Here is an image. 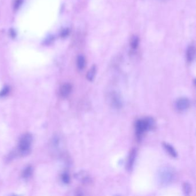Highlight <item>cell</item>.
Wrapping results in <instances>:
<instances>
[{
	"label": "cell",
	"mask_w": 196,
	"mask_h": 196,
	"mask_svg": "<svg viewBox=\"0 0 196 196\" xmlns=\"http://www.w3.org/2000/svg\"><path fill=\"white\" fill-rule=\"evenodd\" d=\"M177 172L170 165H163L158 169L156 179L158 185L161 187H167L175 181Z\"/></svg>",
	"instance_id": "1"
},
{
	"label": "cell",
	"mask_w": 196,
	"mask_h": 196,
	"mask_svg": "<svg viewBox=\"0 0 196 196\" xmlns=\"http://www.w3.org/2000/svg\"><path fill=\"white\" fill-rule=\"evenodd\" d=\"M155 121L152 117H145L138 119L134 124L135 136L137 140H141L143 135L147 131L153 129Z\"/></svg>",
	"instance_id": "2"
},
{
	"label": "cell",
	"mask_w": 196,
	"mask_h": 196,
	"mask_svg": "<svg viewBox=\"0 0 196 196\" xmlns=\"http://www.w3.org/2000/svg\"><path fill=\"white\" fill-rule=\"evenodd\" d=\"M107 101L110 107L115 110H120L123 106V101L120 94L116 92L112 91L107 95Z\"/></svg>",
	"instance_id": "3"
},
{
	"label": "cell",
	"mask_w": 196,
	"mask_h": 196,
	"mask_svg": "<svg viewBox=\"0 0 196 196\" xmlns=\"http://www.w3.org/2000/svg\"><path fill=\"white\" fill-rule=\"evenodd\" d=\"M32 140V136L29 134H25L21 138L19 143V149L23 153H26L29 150Z\"/></svg>",
	"instance_id": "4"
},
{
	"label": "cell",
	"mask_w": 196,
	"mask_h": 196,
	"mask_svg": "<svg viewBox=\"0 0 196 196\" xmlns=\"http://www.w3.org/2000/svg\"><path fill=\"white\" fill-rule=\"evenodd\" d=\"M190 101L187 97L178 98L175 102V109L178 112H183L187 111L190 107Z\"/></svg>",
	"instance_id": "5"
},
{
	"label": "cell",
	"mask_w": 196,
	"mask_h": 196,
	"mask_svg": "<svg viewBox=\"0 0 196 196\" xmlns=\"http://www.w3.org/2000/svg\"><path fill=\"white\" fill-rule=\"evenodd\" d=\"M137 156V150L136 148H132L129 154L128 158V160L126 162V168L128 172H131L134 166L136 158Z\"/></svg>",
	"instance_id": "6"
},
{
	"label": "cell",
	"mask_w": 196,
	"mask_h": 196,
	"mask_svg": "<svg viewBox=\"0 0 196 196\" xmlns=\"http://www.w3.org/2000/svg\"><path fill=\"white\" fill-rule=\"evenodd\" d=\"M76 178L81 183L89 185L92 182V178L90 175L85 171H81L76 174Z\"/></svg>",
	"instance_id": "7"
},
{
	"label": "cell",
	"mask_w": 196,
	"mask_h": 196,
	"mask_svg": "<svg viewBox=\"0 0 196 196\" xmlns=\"http://www.w3.org/2000/svg\"><path fill=\"white\" fill-rule=\"evenodd\" d=\"M72 91V86L70 84L66 83L62 85L60 89V94L64 98L67 97Z\"/></svg>",
	"instance_id": "8"
},
{
	"label": "cell",
	"mask_w": 196,
	"mask_h": 196,
	"mask_svg": "<svg viewBox=\"0 0 196 196\" xmlns=\"http://www.w3.org/2000/svg\"><path fill=\"white\" fill-rule=\"evenodd\" d=\"M163 147L165 150V151L167 152V153L171 156L173 158H177L178 156L177 152L176 151L175 149L170 144L164 142L163 143Z\"/></svg>",
	"instance_id": "9"
},
{
	"label": "cell",
	"mask_w": 196,
	"mask_h": 196,
	"mask_svg": "<svg viewBox=\"0 0 196 196\" xmlns=\"http://www.w3.org/2000/svg\"><path fill=\"white\" fill-rule=\"evenodd\" d=\"M195 47L193 45H190L187 50L186 59L189 62H192L195 58Z\"/></svg>",
	"instance_id": "10"
},
{
	"label": "cell",
	"mask_w": 196,
	"mask_h": 196,
	"mask_svg": "<svg viewBox=\"0 0 196 196\" xmlns=\"http://www.w3.org/2000/svg\"><path fill=\"white\" fill-rule=\"evenodd\" d=\"M96 71H97V68L95 65L93 66L92 68L88 71L86 75V78L89 81H93L94 80V77L96 76Z\"/></svg>",
	"instance_id": "11"
},
{
	"label": "cell",
	"mask_w": 196,
	"mask_h": 196,
	"mask_svg": "<svg viewBox=\"0 0 196 196\" xmlns=\"http://www.w3.org/2000/svg\"><path fill=\"white\" fill-rule=\"evenodd\" d=\"M77 67L79 70H83L86 65V61H85V58L84 56L83 55H79L78 56L77 60Z\"/></svg>",
	"instance_id": "12"
},
{
	"label": "cell",
	"mask_w": 196,
	"mask_h": 196,
	"mask_svg": "<svg viewBox=\"0 0 196 196\" xmlns=\"http://www.w3.org/2000/svg\"><path fill=\"white\" fill-rule=\"evenodd\" d=\"M183 188L185 195L186 196H189L191 192V190H192L191 185L189 182H185L184 183L183 185Z\"/></svg>",
	"instance_id": "13"
},
{
	"label": "cell",
	"mask_w": 196,
	"mask_h": 196,
	"mask_svg": "<svg viewBox=\"0 0 196 196\" xmlns=\"http://www.w3.org/2000/svg\"><path fill=\"white\" fill-rule=\"evenodd\" d=\"M139 40L138 36H134L132 38L131 40V47L132 49H136L137 48V47H138L139 45Z\"/></svg>",
	"instance_id": "14"
},
{
	"label": "cell",
	"mask_w": 196,
	"mask_h": 196,
	"mask_svg": "<svg viewBox=\"0 0 196 196\" xmlns=\"http://www.w3.org/2000/svg\"><path fill=\"white\" fill-rule=\"evenodd\" d=\"M32 174V168L28 167L23 172V177L26 178L30 177Z\"/></svg>",
	"instance_id": "15"
},
{
	"label": "cell",
	"mask_w": 196,
	"mask_h": 196,
	"mask_svg": "<svg viewBox=\"0 0 196 196\" xmlns=\"http://www.w3.org/2000/svg\"><path fill=\"white\" fill-rule=\"evenodd\" d=\"M63 182L65 183H69L70 182V178L69 175L67 173H64L62 177Z\"/></svg>",
	"instance_id": "16"
},
{
	"label": "cell",
	"mask_w": 196,
	"mask_h": 196,
	"mask_svg": "<svg viewBox=\"0 0 196 196\" xmlns=\"http://www.w3.org/2000/svg\"><path fill=\"white\" fill-rule=\"evenodd\" d=\"M9 88L8 86L5 87L1 90V92H0V96L3 97V96H6V95L8 94V93H9Z\"/></svg>",
	"instance_id": "17"
},
{
	"label": "cell",
	"mask_w": 196,
	"mask_h": 196,
	"mask_svg": "<svg viewBox=\"0 0 196 196\" xmlns=\"http://www.w3.org/2000/svg\"><path fill=\"white\" fill-rule=\"evenodd\" d=\"M22 1L23 0H16L15 1L14 4V8L15 9H17L20 7V6L22 4Z\"/></svg>",
	"instance_id": "18"
},
{
	"label": "cell",
	"mask_w": 196,
	"mask_h": 196,
	"mask_svg": "<svg viewBox=\"0 0 196 196\" xmlns=\"http://www.w3.org/2000/svg\"><path fill=\"white\" fill-rule=\"evenodd\" d=\"M68 34H69V31H68V29H66V30H64L62 32L61 35H62V37H66Z\"/></svg>",
	"instance_id": "19"
}]
</instances>
